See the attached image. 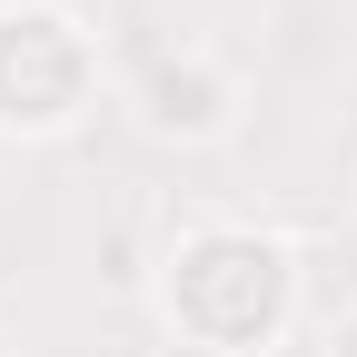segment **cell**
<instances>
[{"label":"cell","instance_id":"obj_2","mask_svg":"<svg viewBox=\"0 0 357 357\" xmlns=\"http://www.w3.org/2000/svg\"><path fill=\"white\" fill-rule=\"evenodd\" d=\"M109 89L100 20L70 0H0V139L10 149H50L70 129H89Z\"/></svg>","mask_w":357,"mask_h":357},{"label":"cell","instance_id":"obj_3","mask_svg":"<svg viewBox=\"0 0 357 357\" xmlns=\"http://www.w3.org/2000/svg\"><path fill=\"white\" fill-rule=\"evenodd\" d=\"M248 109V79L208 50V40H159V50L129 70V119L169 149H218Z\"/></svg>","mask_w":357,"mask_h":357},{"label":"cell","instance_id":"obj_4","mask_svg":"<svg viewBox=\"0 0 357 357\" xmlns=\"http://www.w3.org/2000/svg\"><path fill=\"white\" fill-rule=\"evenodd\" d=\"M318 357H357V298H347V307H337V318L318 328Z\"/></svg>","mask_w":357,"mask_h":357},{"label":"cell","instance_id":"obj_7","mask_svg":"<svg viewBox=\"0 0 357 357\" xmlns=\"http://www.w3.org/2000/svg\"><path fill=\"white\" fill-rule=\"evenodd\" d=\"M347 208H357V189H347Z\"/></svg>","mask_w":357,"mask_h":357},{"label":"cell","instance_id":"obj_1","mask_svg":"<svg viewBox=\"0 0 357 357\" xmlns=\"http://www.w3.org/2000/svg\"><path fill=\"white\" fill-rule=\"evenodd\" d=\"M159 337L208 357H278L298 328V248L258 218H178L149 268Z\"/></svg>","mask_w":357,"mask_h":357},{"label":"cell","instance_id":"obj_6","mask_svg":"<svg viewBox=\"0 0 357 357\" xmlns=\"http://www.w3.org/2000/svg\"><path fill=\"white\" fill-rule=\"evenodd\" d=\"M0 357H20V337H10V328H0Z\"/></svg>","mask_w":357,"mask_h":357},{"label":"cell","instance_id":"obj_5","mask_svg":"<svg viewBox=\"0 0 357 357\" xmlns=\"http://www.w3.org/2000/svg\"><path fill=\"white\" fill-rule=\"evenodd\" d=\"M149 357H208V347H178V337H159V347H149Z\"/></svg>","mask_w":357,"mask_h":357}]
</instances>
